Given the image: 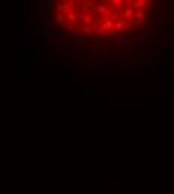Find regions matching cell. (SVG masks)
I'll list each match as a JSON object with an SVG mask.
<instances>
[{
	"instance_id": "obj_11",
	"label": "cell",
	"mask_w": 174,
	"mask_h": 194,
	"mask_svg": "<svg viewBox=\"0 0 174 194\" xmlns=\"http://www.w3.org/2000/svg\"><path fill=\"white\" fill-rule=\"evenodd\" d=\"M110 20H113V21H120V20H119V14H117V12H116V14H113Z\"/></svg>"
},
{
	"instance_id": "obj_2",
	"label": "cell",
	"mask_w": 174,
	"mask_h": 194,
	"mask_svg": "<svg viewBox=\"0 0 174 194\" xmlns=\"http://www.w3.org/2000/svg\"><path fill=\"white\" fill-rule=\"evenodd\" d=\"M122 15L125 20H134V15H135V9L132 6H125L122 9Z\"/></svg>"
},
{
	"instance_id": "obj_12",
	"label": "cell",
	"mask_w": 174,
	"mask_h": 194,
	"mask_svg": "<svg viewBox=\"0 0 174 194\" xmlns=\"http://www.w3.org/2000/svg\"><path fill=\"white\" fill-rule=\"evenodd\" d=\"M111 5H116V6H120V5H123V2H122V0H113V2H111Z\"/></svg>"
},
{
	"instance_id": "obj_1",
	"label": "cell",
	"mask_w": 174,
	"mask_h": 194,
	"mask_svg": "<svg viewBox=\"0 0 174 194\" xmlns=\"http://www.w3.org/2000/svg\"><path fill=\"white\" fill-rule=\"evenodd\" d=\"M149 5H150V0H135V2H132V8L135 9V12L137 11H143Z\"/></svg>"
},
{
	"instance_id": "obj_13",
	"label": "cell",
	"mask_w": 174,
	"mask_h": 194,
	"mask_svg": "<svg viewBox=\"0 0 174 194\" xmlns=\"http://www.w3.org/2000/svg\"><path fill=\"white\" fill-rule=\"evenodd\" d=\"M83 43V39H74V45H81Z\"/></svg>"
},
{
	"instance_id": "obj_7",
	"label": "cell",
	"mask_w": 174,
	"mask_h": 194,
	"mask_svg": "<svg viewBox=\"0 0 174 194\" xmlns=\"http://www.w3.org/2000/svg\"><path fill=\"white\" fill-rule=\"evenodd\" d=\"M114 21L113 20H110V18H107L105 21H104V26H102V29L104 30H114Z\"/></svg>"
},
{
	"instance_id": "obj_3",
	"label": "cell",
	"mask_w": 174,
	"mask_h": 194,
	"mask_svg": "<svg viewBox=\"0 0 174 194\" xmlns=\"http://www.w3.org/2000/svg\"><path fill=\"white\" fill-rule=\"evenodd\" d=\"M126 27H130V23L128 21V20H120V21H117V23H116L114 30L120 33V32H122V30H125Z\"/></svg>"
},
{
	"instance_id": "obj_8",
	"label": "cell",
	"mask_w": 174,
	"mask_h": 194,
	"mask_svg": "<svg viewBox=\"0 0 174 194\" xmlns=\"http://www.w3.org/2000/svg\"><path fill=\"white\" fill-rule=\"evenodd\" d=\"M65 17H66V14H63V12H57V14H56V21H57V23H60L62 26H65Z\"/></svg>"
},
{
	"instance_id": "obj_6",
	"label": "cell",
	"mask_w": 174,
	"mask_h": 194,
	"mask_svg": "<svg viewBox=\"0 0 174 194\" xmlns=\"http://www.w3.org/2000/svg\"><path fill=\"white\" fill-rule=\"evenodd\" d=\"M66 20H68L71 24L77 23V21H78V12H75V11H71L69 14H66Z\"/></svg>"
},
{
	"instance_id": "obj_9",
	"label": "cell",
	"mask_w": 174,
	"mask_h": 194,
	"mask_svg": "<svg viewBox=\"0 0 174 194\" xmlns=\"http://www.w3.org/2000/svg\"><path fill=\"white\" fill-rule=\"evenodd\" d=\"M144 17H146V14H144L143 11H137L135 15H134V20H135V21H137V20H143Z\"/></svg>"
},
{
	"instance_id": "obj_10",
	"label": "cell",
	"mask_w": 174,
	"mask_h": 194,
	"mask_svg": "<svg viewBox=\"0 0 174 194\" xmlns=\"http://www.w3.org/2000/svg\"><path fill=\"white\" fill-rule=\"evenodd\" d=\"M104 32H105V30H104L102 27H96V35H98V36H101V35H104Z\"/></svg>"
},
{
	"instance_id": "obj_4",
	"label": "cell",
	"mask_w": 174,
	"mask_h": 194,
	"mask_svg": "<svg viewBox=\"0 0 174 194\" xmlns=\"http://www.w3.org/2000/svg\"><path fill=\"white\" fill-rule=\"evenodd\" d=\"M98 12L102 14L104 17H110V18H111V15H113V14H111V8H110V6H105V5H99V6H98Z\"/></svg>"
},
{
	"instance_id": "obj_5",
	"label": "cell",
	"mask_w": 174,
	"mask_h": 194,
	"mask_svg": "<svg viewBox=\"0 0 174 194\" xmlns=\"http://www.w3.org/2000/svg\"><path fill=\"white\" fill-rule=\"evenodd\" d=\"M81 33L87 35V36H93V35H96V27H93V26H84L81 29Z\"/></svg>"
}]
</instances>
